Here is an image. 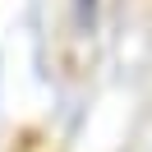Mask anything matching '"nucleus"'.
Masks as SVG:
<instances>
[]
</instances>
